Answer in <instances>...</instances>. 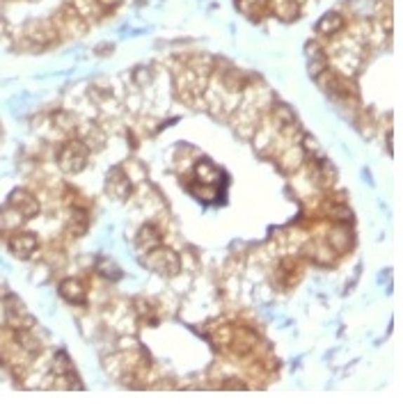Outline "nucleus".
Instances as JSON below:
<instances>
[{
  "mask_svg": "<svg viewBox=\"0 0 403 405\" xmlns=\"http://www.w3.org/2000/svg\"><path fill=\"white\" fill-rule=\"evenodd\" d=\"M143 266L156 275H163V277H177L181 273V256L174 252L172 247L156 245L152 249H147Z\"/></svg>",
  "mask_w": 403,
  "mask_h": 405,
  "instance_id": "f257e3e1",
  "label": "nucleus"
},
{
  "mask_svg": "<svg viewBox=\"0 0 403 405\" xmlns=\"http://www.w3.org/2000/svg\"><path fill=\"white\" fill-rule=\"evenodd\" d=\"M87 158H90V149L83 140H69L62 144V149L58 153V165L65 174H81L87 167Z\"/></svg>",
  "mask_w": 403,
  "mask_h": 405,
  "instance_id": "f03ea898",
  "label": "nucleus"
},
{
  "mask_svg": "<svg viewBox=\"0 0 403 405\" xmlns=\"http://www.w3.org/2000/svg\"><path fill=\"white\" fill-rule=\"evenodd\" d=\"M3 312H5V321L12 330H21V327H34V316L28 312V307L23 305V300L14 293H7L3 300Z\"/></svg>",
  "mask_w": 403,
  "mask_h": 405,
  "instance_id": "7ed1b4c3",
  "label": "nucleus"
},
{
  "mask_svg": "<svg viewBox=\"0 0 403 405\" xmlns=\"http://www.w3.org/2000/svg\"><path fill=\"white\" fill-rule=\"evenodd\" d=\"M10 209L19 213V218L30 220V218H34V215H39V202H37V197L30 195L28 191L16 188V191H12V195H10Z\"/></svg>",
  "mask_w": 403,
  "mask_h": 405,
  "instance_id": "20e7f679",
  "label": "nucleus"
},
{
  "mask_svg": "<svg viewBox=\"0 0 403 405\" xmlns=\"http://www.w3.org/2000/svg\"><path fill=\"white\" fill-rule=\"evenodd\" d=\"M7 247H10V252L16 256V259H30V256L39 249V238L30 234V231H21V234H14L10 238V243H7Z\"/></svg>",
  "mask_w": 403,
  "mask_h": 405,
  "instance_id": "39448f33",
  "label": "nucleus"
},
{
  "mask_svg": "<svg viewBox=\"0 0 403 405\" xmlns=\"http://www.w3.org/2000/svg\"><path fill=\"white\" fill-rule=\"evenodd\" d=\"M60 296H62L67 303H72V305H85L87 303L85 284L81 280H74V277H69V280H65L62 284H60Z\"/></svg>",
  "mask_w": 403,
  "mask_h": 405,
  "instance_id": "423d86ee",
  "label": "nucleus"
},
{
  "mask_svg": "<svg viewBox=\"0 0 403 405\" xmlns=\"http://www.w3.org/2000/svg\"><path fill=\"white\" fill-rule=\"evenodd\" d=\"M108 191L117 197V200H128L131 193H133V186H131L128 177L121 172L119 167H115L108 174Z\"/></svg>",
  "mask_w": 403,
  "mask_h": 405,
  "instance_id": "0eeeda50",
  "label": "nucleus"
},
{
  "mask_svg": "<svg viewBox=\"0 0 403 405\" xmlns=\"http://www.w3.org/2000/svg\"><path fill=\"white\" fill-rule=\"evenodd\" d=\"M344 16H341L339 12H328V14H323L319 23H317V30L319 34H326V37H332V34H337L344 30Z\"/></svg>",
  "mask_w": 403,
  "mask_h": 405,
  "instance_id": "6e6552de",
  "label": "nucleus"
},
{
  "mask_svg": "<svg viewBox=\"0 0 403 405\" xmlns=\"http://www.w3.org/2000/svg\"><path fill=\"white\" fill-rule=\"evenodd\" d=\"M14 339L16 343L25 350V352H30V355H37V352L41 350V343L39 339L34 337V332L30 330V327H21V330H14Z\"/></svg>",
  "mask_w": 403,
  "mask_h": 405,
  "instance_id": "1a4fd4ad",
  "label": "nucleus"
},
{
  "mask_svg": "<svg viewBox=\"0 0 403 405\" xmlns=\"http://www.w3.org/2000/svg\"><path fill=\"white\" fill-rule=\"evenodd\" d=\"M328 245L335 249V252H339V254L348 252V247H350V231L344 225L335 227V229L330 231V236H328Z\"/></svg>",
  "mask_w": 403,
  "mask_h": 405,
  "instance_id": "9d476101",
  "label": "nucleus"
},
{
  "mask_svg": "<svg viewBox=\"0 0 403 405\" xmlns=\"http://www.w3.org/2000/svg\"><path fill=\"white\" fill-rule=\"evenodd\" d=\"M90 229V213L85 209H74L72 211V220H69V231L74 236H83Z\"/></svg>",
  "mask_w": 403,
  "mask_h": 405,
  "instance_id": "9b49d317",
  "label": "nucleus"
},
{
  "mask_svg": "<svg viewBox=\"0 0 403 405\" xmlns=\"http://www.w3.org/2000/svg\"><path fill=\"white\" fill-rule=\"evenodd\" d=\"M308 50H310V74L317 78L319 74H323L328 69V57H326V53L317 46V44H310L308 46Z\"/></svg>",
  "mask_w": 403,
  "mask_h": 405,
  "instance_id": "f8f14e48",
  "label": "nucleus"
},
{
  "mask_svg": "<svg viewBox=\"0 0 403 405\" xmlns=\"http://www.w3.org/2000/svg\"><path fill=\"white\" fill-rule=\"evenodd\" d=\"M161 238H163V234H161L159 229H156L154 225H147V227L140 229V234H138V245H140V247L152 249V247H156V245H161Z\"/></svg>",
  "mask_w": 403,
  "mask_h": 405,
  "instance_id": "ddd939ff",
  "label": "nucleus"
},
{
  "mask_svg": "<svg viewBox=\"0 0 403 405\" xmlns=\"http://www.w3.org/2000/svg\"><path fill=\"white\" fill-rule=\"evenodd\" d=\"M195 172H197V177L202 179V184H211V186H216V179L220 177V170L213 167L209 160H199L195 165Z\"/></svg>",
  "mask_w": 403,
  "mask_h": 405,
  "instance_id": "4468645a",
  "label": "nucleus"
},
{
  "mask_svg": "<svg viewBox=\"0 0 403 405\" xmlns=\"http://www.w3.org/2000/svg\"><path fill=\"white\" fill-rule=\"evenodd\" d=\"M74 371V364H72V359H69V355L65 350H60L55 359H53V373L55 376H72Z\"/></svg>",
  "mask_w": 403,
  "mask_h": 405,
  "instance_id": "2eb2a0df",
  "label": "nucleus"
},
{
  "mask_svg": "<svg viewBox=\"0 0 403 405\" xmlns=\"http://www.w3.org/2000/svg\"><path fill=\"white\" fill-rule=\"evenodd\" d=\"M273 117L277 119L279 126H293V124H296L293 110L289 108V106H284V103H277V106L273 108Z\"/></svg>",
  "mask_w": 403,
  "mask_h": 405,
  "instance_id": "dca6fc26",
  "label": "nucleus"
},
{
  "mask_svg": "<svg viewBox=\"0 0 403 405\" xmlns=\"http://www.w3.org/2000/svg\"><path fill=\"white\" fill-rule=\"evenodd\" d=\"M273 7H275V14L284 21H291L296 16V3H293V0H277V3L273 0Z\"/></svg>",
  "mask_w": 403,
  "mask_h": 405,
  "instance_id": "f3484780",
  "label": "nucleus"
},
{
  "mask_svg": "<svg viewBox=\"0 0 403 405\" xmlns=\"http://www.w3.org/2000/svg\"><path fill=\"white\" fill-rule=\"evenodd\" d=\"M99 273L103 275V277H108V280H119L121 268H119V266H117L115 261L101 259V261H99Z\"/></svg>",
  "mask_w": 403,
  "mask_h": 405,
  "instance_id": "a211bd4d",
  "label": "nucleus"
},
{
  "mask_svg": "<svg viewBox=\"0 0 403 405\" xmlns=\"http://www.w3.org/2000/svg\"><path fill=\"white\" fill-rule=\"evenodd\" d=\"M53 122L58 128H62V131H72L76 126V117L72 113H67V110H60V113L53 115Z\"/></svg>",
  "mask_w": 403,
  "mask_h": 405,
  "instance_id": "6ab92c4d",
  "label": "nucleus"
},
{
  "mask_svg": "<svg viewBox=\"0 0 403 405\" xmlns=\"http://www.w3.org/2000/svg\"><path fill=\"white\" fill-rule=\"evenodd\" d=\"M303 146H305V151H308L310 156H314V158H323V151L319 149V142L314 140L312 135H305V137H303Z\"/></svg>",
  "mask_w": 403,
  "mask_h": 405,
  "instance_id": "aec40b11",
  "label": "nucleus"
}]
</instances>
